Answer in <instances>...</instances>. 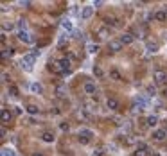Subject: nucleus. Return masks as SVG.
Returning <instances> with one entry per match:
<instances>
[{"instance_id":"1","label":"nucleus","mask_w":167,"mask_h":156,"mask_svg":"<svg viewBox=\"0 0 167 156\" xmlns=\"http://www.w3.org/2000/svg\"><path fill=\"white\" fill-rule=\"evenodd\" d=\"M77 140H79L83 145H86V144H90L94 140V133L86 128H81L79 131H77Z\"/></svg>"},{"instance_id":"2","label":"nucleus","mask_w":167,"mask_h":156,"mask_svg":"<svg viewBox=\"0 0 167 156\" xmlns=\"http://www.w3.org/2000/svg\"><path fill=\"white\" fill-rule=\"evenodd\" d=\"M34 61H36V57L32 56V54H25V56L20 59V66H22L25 72H32V65H34Z\"/></svg>"},{"instance_id":"3","label":"nucleus","mask_w":167,"mask_h":156,"mask_svg":"<svg viewBox=\"0 0 167 156\" xmlns=\"http://www.w3.org/2000/svg\"><path fill=\"white\" fill-rule=\"evenodd\" d=\"M153 79L156 85H165L167 83V72L165 70H155L153 72Z\"/></svg>"},{"instance_id":"4","label":"nucleus","mask_w":167,"mask_h":156,"mask_svg":"<svg viewBox=\"0 0 167 156\" xmlns=\"http://www.w3.org/2000/svg\"><path fill=\"white\" fill-rule=\"evenodd\" d=\"M49 70H52L54 74H58V76H65V74H66L65 68L61 66V63H59V61H56V59L49 63Z\"/></svg>"},{"instance_id":"5","label":"nucleus","mask_w":167,"mask_h":156,"mask_svg":"<svg viewBox=\"0 0 167 156\" xmlns=\"http://www.w3.org/2000/svg\"><path fill=\"white\" fill-rule=\"evenodd\" d=\"M18 40L23 43H34V36L29 31H18Z\"/></svg>"},{"instance_id":"6","label":"nucleus","mask_w":167,"mask_h":156,"mask_svg":"<svg viewBox=\"0 0 167 156\" xmlns=\"http://www.w3.org/2000/svg\"><path fill=\"white\" fill-rule=\"evenodd\" d=\"M151 138L155 140V142H164L167 138V131L165 129H155L153 131V135H151Z\"/></svg>"},{"instance_id":"7","label":"nucleus","mask_w":167,"mask_h":156,"mask_svg":"<svg viewBox=\"0 0 167 156\" xmlns=\"http://www.w3.org/2000/svg\"><path fill=\"white\" fill-rule=\"evenodd\" d=\"M83 90H85V93H86V95H90V97H94L95 93H97V86H95L94 83H90V81H88V83H85V86H83Z\"/></svg>"},{"instance_id":"8","label":"nucleus","mask_w":167,"mask_h":156,"mask_svg":"<svg viewBox=\"0 0 167 156\" xmlns=\"http://www.w3.org/2000/svg\"><path fill=\"white\" fill-rule=\"evenodd\" d=\"M61 29L65 31L66 34H68V32H74V23H72V20H70V18H63V20H61Z\"/></svg>"},{"instance_id":"9","label":"nucleus","mask_w":167,"mask_h":156,"mask_svg":"<svg viewBox=\"0 0 167 156\" xmlns=\"http://www.w3.org/2000/svg\"><path fill=\"white\" fill-rule=\"evenodd\" d=\"M92 14H94V7L92 6H86L81 9V20H90L92 18Z\"/></svg>"},{"instance_id":"10","label":"nucleus","mask_w":167,"mask_h":156,"mask_svg":"<svg viewBox=\"0 0 167 156\" xmlns=\"http://www.w3.org/2000/svg\"><path fill=\"white\" fill-rule=\"evenodd\" d=\"M119 41L122 43V45H130V43L135 41V36H133V32H124V34L119 38Z\"/></svg>"},{"instance_id":"11","label":"nucleus","mask_w":167,"mask_h":156,"mask_svg":"<svg viewBox=\"0 0 167 156\" xmlns=\"http://www.w3.org/2000/svg\"><path fill=\"white\" fill-rule=\"evenodd\" d=\"M108 49L117 54V52H120V50H122V43L119 41V40H111V41H108Z\"/></svg>"},{"instance_id":"12","label":"nucleus","mask_w":167,"mask_h":156,"mask_svg":"<svg viewBox=\"0 0 167 156\" xmlns=\"http://www.w3.org/2000/svg\"><path fill=\"white\" fill-rule=\"evenodd\" d=\"M135 104H137V106H140L142 110H145V108L149 106V100L145 99L144 95H137V97H135Z\"/></svg>"},{"instance_id":"13","label":"nucleus","mask_w":167,"mask_h":156,"mask_svg":"<svg viewBox=\"0 0 167 156\" xmlns=\"http://www.w3.org/2000/svg\"><path fill=\"white\" fill-rule=\"evenodd\" d=\"M108 36H110V29L106 27V25L97 29V38H99V40H108Z\"/></svg>"},{"instance_id":"14","label":"nucleus","mask_w":167,"mask_h":156,"mask_svg":"<svg viewBox=\"0 0 167 156\" xmlns=\"http://www.w3.org/2000/svg\"><path fill=\"white\" fill-rule=\"evenodd\" d=\"M145 49H147V52L155 54V52H158L160 50V45L156 41H145Z\"/></svg>"},{"instance_id":"15","label":"nucleus","mask_w":167,"mask_h":156,"mask_svg":"<svg viewBox=\"0 0 167 156\" xmlns=\"http://www.w3.org/2000/svg\"><path fill=\"white\" fill-rule=\"evenodd\" d=\"M54 93H56V97H59V99L66 97V86L65 85H58L56 86V90H54Z\"/></svg>"},{"instance_id":"16","label":"nucleus","mask_w":167,"mask_h":156,"mask_svg":"<svg viewBox=\"0 0 167 156\" xmlns=\"http://www.w3.org/2000/svg\"><path fill=\"white\" fill-rule=\"evenodd\" d=\"M29 90H31L32 93H36V95H40V93L43 92V86L40 85V83H31V85H29Z\"/></svg>"},{"instance_id":"17","label":"nucleus","mask_w":167,"mask_h":156,"mask_svg":"<svg viewBox=\"0 0 167 156\" xmlns=\"http://www.w3.org/2000/svg\"><path fill=\"white\" fill-rule=\"evenodd\" d=\"M106 106H108L110 110H113V111H115V110H119V100H117L115 97H110V99L106 100Z\"/></svg>"},{"instance_id":"18","label":"nucleus","mask_w":167,"mask_h":156,"mask_svg":"<svg viewBox=\"0 0 167 156\" xmlns=\"http://www.w3.org/2000/svg\"><path fill=\"white\" fill-rule=\"evenodd\" d=\"M59 63H61V66L65 68L66 74H70V70H72V66H70V59L68 57H63V59H59Z\"/></svg>"},{"instance_id":"19","label":"nucleus","mask_w":167,"mask_h":156,"mask_svg":"<svg viewBox=\"0 0 167 156\" xmlns=\"http://www.w3.org/2000/svg\"><path fill=\"white\" fill-rule=\"evenodd\" d=\"M145 124H147L149 128H153V126H156V124H158V117H156V115H149V117L145 119Z\"/></svg>"},{"instance_id":"20","label":"nucleus","mask_w":167,"mask_h":156,"mask_svg":"<svg viewBox=\"0 0 167 156\" xmlns=\"http://www.w3.org/2000/svg\"><path fill=\"white\" fill-rule=\"evenodd\" d=\"M54 138H56V136H54L52 131H45L43 135H42V140H43V142H54Z\"/></svg>"},{"instance_id":"21","label":"nucleus","mask_w":167,"mask_h":156,"mask_svg":"<svg viewBox=\"0 0 167 156\" xmlns=\"http://www.w3.org/2000/svg\"><path fill=\"white\" fill-rule=\"evenodd\" d=\"M106 23L111 25V27H119V25H120L119 18H115V16H108V18H106Z\"/></svg>"},{"instance_id":"22","label":"nucleus","mask_w":167,"mask_h":156,"mask_svg":"<svg viewBox=\"0 0 167 156\" xmlns=\"http://www.w3.org/2000/svg\"><path fill=\"white\" fill-rule=\"evenodd\" d=\"M97 50H99V47H97L95 43H86V52L88 54H97Z\"/></svg>"},{"instance_id":"23","label":"nucleus","mask_w":167,"mask_h":156,"mask_svg":"<svg viewBox=\"0 0 167 156\" xmlns=\"http://www.w3.org/2000/svg\"><path fill=\"white\" fill-rule=\"evenodd\" d=\"M2 156H18V154H16V151L9 149V147H4L2 149Z\"/></svg>"},{"instance_id":"24","label":"nucleus","mask_w":167,"mask_h":156,"mask_svg":"<svg viewBox=\"0 0 167 156\" xmlns=\"http://www.w3.org/2000/svg\"><path fill=\"white\" fill-rule=\"evenodd\" d=\"M16 25H18V29H20V31H27V20H25V18H20Z\"/></svg>"},{"instance_id":"25","label":"nucleus","mask_w":167,"mask_h":156,"mask_svg":"<svg viewBox=\"0 0 167 156\" xmlns=\"http://www.w3.org/2000/svg\"><path fill=\"white\" fill-rule=\"evenodd\" d=\"M110 77L113 79V81H120V74H119V70H115V68H113V70H110Z\"/></svg>"},{"instance_id":"26","label":"nucleus","mask_w":167,"mask_h":156,"mask_svg":"<svg viewBox=\"0 0 167 156\" xmlns=\"http://www.w3.org/2000/svg\"><path fill=\"white\" fill-rule=\"evenodd\" d=\"M135 156H151V151L149 149H137L135 151Z\"/></svg>"},{"instance_id":"27","label":"nucleus","mask_w":167,"mask_h":156,"mask_svg":"<svg viewBox=\"0 0 167 156\" xmlns=\"http://www.w3.org/2000/svg\"><path fill=\"white\" fill-rule=\"evenodd\" d=\"M165 18H167V11H158L156 16H155V20H158V22H164Z\"/></svg>"},{"instance_id":"28","label":"nucleus","mask_w":167,"mask_h":156,"mask_svg":"<svg viewBox=\"0 0 167 156\" xmlns=\"http://www.w3.org/2000/svg\"><path fill=\"white\" fill-rule=\"evenodd\" d=\"M11 120V113H9L7 110H2V122L6 124V122H9Z\"/></svg>"},{"instance_id":"29","label":"nucleus","mask_w":167,"mask_h":156,"mask_svg":"<svg viewBox=\"0 0 167 156\" xmlns=\"http://www.w3.org/2000/svg\"><path fill=\"white\" fill-rule=\"evenodd\" d=\"M85 106H86V110L94 111L95 108H97V104H95V102H92V100H85Z\"/></svg>"},{"instance_id":"30","label":"nucleus","mask_w":167,"mask_h":156,"mask_svg":"<svg viewBox=\"0 0 167 156\" xmlns=\"http://www.w3.org/2000/svg\"><path fill=\"white\" fill-rule=\"evenodd\" d=\"M13 27H15V23H11V22H6V23L2 25V32H6V31H11Z\"/></svg>"},{"instance_id":"31","label":"nucleus","mask_w":167,"mask_h":156,"mask_svg":"<svg viewBox=\"0 0 167 156\" xmlns=\"http://www.w3.org/2000/svg\"><path fill=\"white\" fill-rule=\"evenodd\" d=\"M27 111H29L31 115H36L40 110H38V106H34V104H29V106H27Z\"/></svg>"},{"instance_id":"32","label":"nucleus","mask_w":167,"mask_h":156,"mask_svg":"<svg viewBox=\"0 0 167 156\" xmlns=\"http://www.w3.org/2000/svg\"><path fill=\"white\" fill-rule=\"evenodd\" d=\"M2 56H4V59H7V57L13 56V49H4V52H2Z\"/></svg>"},{"instance_id":"33","label":"nucleus","mask_w":167,"mask_h":156,"mask_svg":"<svg viewBox=\"0 0 167 156\" xmlns=\"http://www.w3.org/2000/svg\"><path fill=\"white\" fill-rule=\"evenodd\" d=\"M147 95H149V97H155V95H156V90H155V86H147Z\"/></svg>"},{"instance_id":"34","label":"nucleus","mask_w":167,"mask_h":156,"mask_svg":"<svg viewBox=\"0 0 167 156\" xmlns=\"http://www.w3.org/2000/svg\"><path fill=\"white\" fill-rule=\"evenodd\" d=\"M9 93H11V97H15V99L18 97V90H16L15 86H11V88H9Z\"/></svg>"},{"instance_id":"35","label":"nucleus","mask_w":167,"mask_h":156,"mask_svg":"<svg viewBox=\"0 0 167 156\" xmlns=\"http://www.w3.org/2000/svg\"><path fill=\"white\" fill-rule=\"evenodd\" d=\"M94 74H95V76H99V77H102V70L99 68V66H95V68H94Z\"/></svg>"},{"instance_id":"36","label":"nucleus","mask_w":167,"mask_h":156,"mask_svg":"<svg viewBox=\"0 0 167 156\" xmlns=\"http://www.w3.org/2000/svg\"><path fill=\"white\" fill-rule=\"evenodd\" d=\"M102 6V2L101 0H97V2H94V7H101Z\"/></svg>"},{"instance_id":"37","label":"nucleus","mask_w":167,"mask_h":156,"mask_svg":"<svg viewBox=\"0 0 167 156\" xmlns=\"http://www.w3.org/2000/svg\"><path fill=\"white\" fill-rule=\"evenodd\" d=\"M61 129H63V131H68V124H61Z\"/></svg>"},{"instance_id":"38","label":"nucleus","mask_w":167,"mask_h":156,"mask_svg":"<svg viewBox=\"0 0 167 156\" xmlns=\"http://www.w3.org/2000/svg\"><path fill=\"white\" fill-rule=\"evenodd\" d=\"M162 97H164V99H167V90H164V92H162Z\"/></svg>"},{"instance_id":"39","label":"nucleus","mask_w":167,"mask_h":156,"mask_svg":"<svg viewBox=\"0 0 167 156\" xmlns=\"http://www.w3.org/2000/svg\"><path fill=\"white\" fill-rule=\"evenodd\" d=\"M31 156H45V154H42V153H32Z\"/></svg>"},{"instance_id":"40","label":"nucleus","mask_w":167,"mask_h":156,"mask_svg":"<svg viewBox=\"0 0 167 156\" xmlns=\"http://www.w3.org/2000/svg\"><path fill=\"white\" fill-rule=\"evenodd\" d=\"M155 156H158V154H155Z\"/></svg>"},{"instance_id":"41","label":"nucleus","mask_w":167,"mask_h":156,"mask_svg":"<svg viewBox=\"0 0 167 156\" xmlns=\"http://www.w3.org/2000/svg\"><path fill=\"white\" fill-rule=\"evenodd\" d=\"M165 38H167V34H165Z\"/></svg>"}]
</instances>
